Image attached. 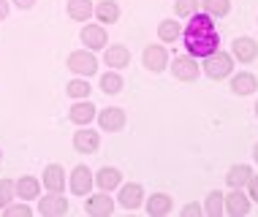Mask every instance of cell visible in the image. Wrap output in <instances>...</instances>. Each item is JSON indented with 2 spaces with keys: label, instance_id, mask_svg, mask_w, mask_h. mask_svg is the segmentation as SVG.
Wrapping results in <instances>:
<instances>
[{
  "label": "cell",
  "instance_id": "obj_1",
  "mask_svg": "<svg viewBox=\"0 0 258 217\" xmlns=\"http://www.w3.org/2000/svg\"><path fill=\"white\" fill-rule=\"evenodd\" d=\"M182 38H185V49L193 57H207V54L218 52V44H220L218 27H215L209 14H193V17H187Z\"/></svg>",
  "mask_w": 258,
  "mask_h": 217
},
{
  "label": "cell",
  "instance_id": "obj_2",
  "mask_svg": "<svg viewBox=\"0 0 258 217\" xmlns=\"http://www.w3.org/2000/svg\"><path fill=\"white\" fill-rule=\"evenodd\" d=\"M204 74L209 76V79H226L228 74H231V68H234V60H231V54H226V52H212V54H207L204 57Z\"/></svg>",
  "mask_w": 258,
  "mask_h": 217
},
{
  "label": "cell",
  "instance_id": "obj_3",
  "mask_svg": "<svg viewBox=\"0 0 258 217\" xmlns=\"http://www.w3.org/2000/svg\"><path fill=\"white\" fill-rule=\"evenodd\" d=\"M68 71L79 74V76H93L98 71V60L90 49H79V52H71L68 54Z\"/></svg>",
  "mask_w": 258,
  "mask_h": 217
},
{
  "label": "cell",
  "instance_id": "obj_4",
  "mask_svg": "<svg viewBox=\"0 0 258 217\" xmlns=\"http://www.w3.org/2000/svg\"><path fill=\"white\" fill-rule=\"evenodd\" d=\"M199 71H201V65L196 62V57H193V54H182V57H174L171 74L177 76L179 82H196V79H199Z\"/></svg>",
  "mask_w": 258,
  "mask_h": 217
},
{
  "label": "cell",
  "instance_id": "obj_5",
  "mask_svg": "<svg viewBox=\"0 0 258 217\" xmlns=\"http://www.w3.org/2000/svg\"><path fill=\"white\" fill-rule=\"evenodd\" d=\"M223 209H226L231 217H239V214H247L250 212V198L239 187H234V193L223 195Z\"/></svg>",
  "mask_w": 258,
  "mask_h": 217
},
{
  "label": "cell",
  "instance_id": "obj_6",
  "mask_svg": "<svg viewBox=\"0 0 258 217\" xmlns=\"http://www.w3.org/2000/svg\"><path fill=\"white\" fill-rule=\"evenodd\" d=\"M166 65H169V54H166L163 46H147L144 49V68L152 74H160L166 71Z\"/></svg>",
  "mask_w": 258,
  "mask_h": 217
},
{
  "label": "cell",
  "instance_id": "obj_7",
  "mask_svg": "<svg viewBox=\"0 0 258 217\" xmlns=\"http://www.w3.org/2000/svg\"><path fill=\"white\" fill-rule=\"evenodd\" d=\"M68 212V201L62 198L60 193H52L46 198L38 201V214H46V217H60Z\"/></svg>",
  "mask_w": 258,
  "mask_h": 217
},
{
  "label": "cell",
  "instance_id": "obj_8",
  "mask_svg": "<svg viewBox=\"0 0 258 217\" xmlns=\"http://www.w3.org/2000/svg\"><path fill=\"white\" fill-rule=\"evenodd\" d=\"M106 30H103V25H87L85 30H82V44H85L90 52H95V49H103L106 46Z\"/></svg>",
  "mask_w": 258,
  "mask_h": 217
},
{
  "label": "cell",
  "instance_id": "obj_9",
  "mask_svg": "<svg viewBox=\"0 0 258 217\" xmlns=\"http://www.w3.org/2000/svg\"><path fill=\"white\" fill-rule=\"evenodd\" d=\"M98 144H101V136L95 130H90V128L74 133V150L76 152H85V155H90V152L98 150Z\"/></svg>",
  "mask_w": 258,
  "mask_h": 217
},
{
  "label": "cell",
  "instance_id": "obj_10",
  "mask_svg": "<svg viewBox=\"0 0 258 217\" xmlns=\"http://www.w3.org/2000/svg\"><path fill=\"white\" fill-rule=\"evenodd\" d=\"M98 125H101L103 130H109V133L122 130V128H125V111H122V109H117V106L103 109L101 114H98Z\"/></svg>",
  "mask_w": 258,
  "mask_h": 217
},
{
  "label": "cell",
  "instance_id": "obj_11",
  "mask_svg": "<svg viewBox=\"0 0 258 217\" xmlns=\"http://www.w3.org/2000/svg\"><path fill=\"white\" fill-rule=\"evenodd\" d=\"M90 187H93V174H90V169L87 166H76L71 171V193L87 195Z\"/></svg>",
  "mask_w": 258,
  "mask_h": 217
},
{
  "label": "cell",
  "instance_id": "obj_12",
  "mask_svg": "<svg viewBox=\"0 0 258 217\" xmlns=\"http://www.w3.org/2000/svg\"><path fill=\"white\" fill-rule=\"evenodd\" d=\"M234 57L239 60V62H253L258 57V44L253 38H247V36H242V38H234Z\"/></svg>",
  "mask_w": 258,
  "mask_h": 217
},
{
  "label": "cell",
  "instance_id": "obj_13",
  "mask_svg": "<svg viewBox=\"0 0 258 217\" xmlns=\"http://www.w3.org/2000/svg\"><path fill=\"white\" fill-rule=\"evenodd\" d=\"M114 212V201L106 195V190L98 193V195H90L87 198V214H95V217H109Z\"/></svg>",
  "mask_w": 258,
  "mask_h": 217
},
{
  "label": "cell",
  "instance_id": "obj_14",
  "mask_svg": "<svg viewBox=\"0 0 258 217\" xmlns=\"http://www.w3.org/2000/svg\"><path fill=\"white\" fill-rule=\"evenodd\" d=\"M171 206H174V201H171V195H166V193H152L147 198V214H152V217L169 214Z\"/></svg>",
  "mask_w": 258,
  "mask_h": 217
},
{
  "label": "cell",
  "instance_id": "obj_15",
  "mask_svg": "<svg viewBox=\"0 0 258 217\" xmlns=\"http://www.w3.org/2000/svg\"><path fill=\"white\" fill-rule=\"evenodd\" d=\"M103 62H106L109 68H128L131 65V52L128 46H109L106 54H103Z\"/></svg>",
  "mask_w": 258,
  "mask_h": 217
},
{
  "label": "cell",
  "instance_id": "obj_16",
  "mask_svg": "<svg viewBox=\"0 0 258 217\" xmlns=\"http://www.w3.org/2000/svg\"><path fill=\"white\" fill-rule=\"evenodd\" d=\"M142 201H144V190H142V185H136V182H131V185H125L120 190V204L125 209H139Z\"/></svg>",
  "mask_w": 258,
  "mask_h": 217
},
{
  "label": "cell",
  "instance_id": "obj_17",
  "mask_svg": "<svg viewBox=\"0 0 258 217\" xmlns=\"http://www.w3.org/2000/svg\"><path fill=\"white\" fill-rule=\"evenodd\" d=\"M14 190H17V195L22 201H30V198H38L41 193V182L36 177H19V182L14 185Z\"/></svg>",
  "mask_w": 258,
  "mask_h": 217
},
{
  "label": "cell",
  "instance_id": "obj_18",
  "mask_svg": "<svg viewBox=\"0 0 258 217\" xmlns=\"http://www.w3.org/2000/svg\"><path fill=\"white\" fill-rule=\"evenodd\" d=\"M44 187L52 193H60L66 187V171L60 166H46L44 169Z\"/></svg>",
  "mask_w": 258,
  "mask_h": 217
},
{
  "label": "cell",
  "instance_id": "obj_19",
  "mask_svg": "<svg viewBox=\"0 0 258 217\" xmlns=\"http://www.w3.org/2000/svg\"><path fill=\"white\" fill-rule=\"evenodd\" d=\"M95 111H98V109H95L90 101H79V103H74V106H71L68 117H71V122H76V125H87L95 117Z\"/></svg>",
  "mask_w": 258,
  "mask_h": 217
},
{
  "label": "cell",
  "instance_id": "obj_20",
  "mask_svg": "<svg viewBox=\"0 0 258 217\" xmlns=\"http://www.w3.org/2000/svg\"><path fill=\"white\" fill-rule=\"evenodd\" d=\"M93 14L98 17L101 25H114L117 19H120V9H117L114 0H103V3H98V6L93 9Z\"/></svg>",
  "mask_w": 258,
  "mask_h": 217
},
{
  "label": "cell",
  "instance_id": "obj_21",
  "mask_svg": "<svg viewBox=\"0 0 258 217\" xmlns=\"http://www.w3.org/2000/svg\"><path fill=\"white\" fill-rule=\"evenodd\" d=\"M68 17L74 22H87L93 17V0H68Z\"/></svg>",
  "mask_w": 258,
  "mask_h": 217
},
{
  "label": "cell",
  "instance_id": "obj_22",
  "mask_svg": "<svg viewBox=\"0 0 258 217\" xmlns=\"http://www.w3.org/2000/svg\"><path fill=\"white\" fill-rule=\"evenodd\" d=\"M250 177H253V169H250V166H231L228 174H226V182L231 185V190H234V187H239V190H242V187L250 182Z\"/></svg>",
  "mask_w": 258,
  "mask_h": 217
},
{
  "label": "cell",
  "instance_id": "obj_23",
  "mask_svg": "<svg viewBox=\"0 0 258 217\" xmlns=\"http://www.w3.org/2000/svg\"><path fill=\"white\" fill-rule=\"evenodd\" d=\"M120 182H122V174L117 169H109V166H106V169H101L98 177H95V185H98L101 190H114Z\"/></svg>",
  "mask_w": 258,
  "mask_h": 217
},
{
  "label": "cell",
  "instance_id": "obj_24",
  "mask_svg": "<svg viewBox=\"0 0 258 217\" xmlns=\"http://www.w3.org/2000/svg\"><path fill=\"white\" fill-rule=\"evenodd\" d=\"M255 87H258V79L253 74H239V76H234V79H231V90L236 95H250Z\"/></svg>",
  "mask_w": 258,
  "mask_h": 217
},
{
  "label": "cell",
  "instance_id": "obj_25",
  "mask_svg": "<svg viewBox=\"0 0 258 217\" xmlns=\"http://www.w3.org/2000/svg\"><path fill=\"white\" fill-rule=\"evenodd\" d=\"M179 33H182V27H179L177 19H163V22L158 25V38L166 41V44H174V41L179 38Z\"/></svg>",
  "mask_w": 258,
  "mask_h": 217
},
{
  "label": "cell",
  "instance_id": "obj_26",
  "mask_svg": "<svg viewBox=\"0 0 258 217\" xmlns=\"http://www.w3.org/2000/svg\"><path fill=\"white\" fill-rule=\"evenodd\" d=\"M101 90H103L106 95H117V93L122 90V76L114 74V71L103 74V76H101Z\"/></svg>",
  "mask_w": 258,
  "mask_h": 217
},
{
  "label": "cell",
  "instance_id": "obj_27",
  "mask_svg": "<svg viewBox=\"0 0 258 217\" xmlns=\"http://www.w3.org/2000/svg\"><path fill=\"white\" fill-rule=\"evenodd\" d=\"M201 6L209 17H226L231 11V0H201Z\"/></svg>",
  "mask_w": 258,
  "mask_h": 217
},
{
  "label": "cell",
  "instance_id": "obj_28",
  "mask_svg": "<svg viewBox=\"0 0 258 217\" xmlns=\"http://www.w3.org/2000/svg\"><path fill=\"white\" fill-rule=\"evenodd\" d=\"M204 212H207L209 217H220V214H223V193H220V190H212V193L207 195Z\"/></svg>",
  "mask_w": 258,
  "mask_h": 217
},
{
  "label": "cell",
  "instance_id": "obj_29",
  "mask_svg": "<svg viewBox=\"0 0 258 217\" xmlns=\"http://www.w3.org/2000/svg\"><path fill=\"white\" fill-rule=\"evenodd\" d=\"M66 93L71 95V98H87L90 95V85H87L85 79H74V82H68Z\"/></svg>",
  "mask_w": 258,
  "mask_h": 217
},
{
  "label": "cell",
  "instance_id": "obj_30",
  "mask_svg": "<svg viewBox=\"0 0 258 217\" xmlns=\"http://www.w3.org/2000/svg\"><path fill=\"white\" fill-rule=\"evenodd\" d=\"M199 3L201 0H177V3H174V11H177V17H193V14H196V9H199Z\"/></svg>",
  "mask_w": 258,
  "mask_h": 217
},
{
  "label": "cell",
  "instance_id": "obj_31",
  "mask_svg": "<svg viewBox=\"0 0 258 217\" xmlns=\"http://www.w3.org/2000/svg\"><path fill=\"white\" fill-rule=\"evenodd\" d=\"M14 193H17V190H14V182L11 179H0V206H3V209L11 204Z\"/></svg>",
  "mask_w": 258,
  "mask_h": 217
},
{
  "label": "cell",
  "instance_id": "obj_32",
  "mask_svg": "<svg viewBox=\"0 0 258 217\" xmlns=\"http://www.w3.org/2000/svg\"><path fill=\"white\" fill-rule=\"evenodd\" d=\"M30 214H33V209L27 206L25 201L22 204H9L6 206V217H30Z\"/></svg>",
  "mask_w": 258,
  "mask_h": 217
},
{
  "label": "cell",
  "instance_id": "obj_33",
  "mask_svg": "<svg viewBox=\"0 0 258 217\" xmlns=\"http://www.w3.org/2000/svg\"><path fill=\"white\" fill-rule=\"evenodd\" d=\"M182 214H185V217H199V214H201V206H199V204H187V206L182 209Z\"/></svg>",
  "mask_w": 258,
  "mask_h": 217
},
{
  "label": "cell",
  "instance_id": "obj_34",
  "mask_svg": "<svg viewBox=\"0 0 258 217\" xmlns=\"http://www.w3.org/2000/svg\"><path fill=\"white\" fill-rule=\"evenodd\" d=\"M247 187H250V198H253V201H258V177H250Z\"/></svg>",
  "mask_w": 258,
  "mask_h": 217
},
{
  "label": "cell",
  "instance_id": "obj_35",
  "mask_svg": "<svg viewBox=\"0 0 258 217\" xmlns=\"http://www.w3.org/2000/svg\"><path fill=\"white\" fill-rule=\"evenodd\" d=\"M14 3H17V9H33L36 0H14Z\"/></svg>",
  "mask_w": 258,
  "mask_h": 217
},
{
  "label": "cell",
  "instance_id": "obj_36",
  "mask_svg": "<svg viewBox=\"0 0 258 217\" xmlns=\"http://www.w3.org/2000/svg\"><path fill=\"white\" fill-rule=\"evenodd\" d=\"M9 17V0H0V19Z\"/></svg>",
  "mask_w": 258,
  "mask_h": 217
},
{
  "label": "cell",
  "instance_id": "obj_37",
  "mask_svg": "<svg viewBox=\"0 0 258 217\" xmlns=\"http://www.w3.org/2000/svg\"><path fill=\"white\" fill-rule=\"evenodd\" d=\"M253 158H255V163H258V144L253 147Z\"/></svg>",
  "mask_w": 258,
  "mask_h": 217
},
{
  "label": "cell",
  "instance_id": "obj_38",
  "mask_svg": "<svg viewBox=\"0 0 258 217\" xmlns=\"http://www.w3.org/2000/svg\"><path fill=\"white\" fill-rule=\"evenodd\" d=\"M255 117H258V101H255Z\"/></svg>",
  "mask_w": 258,
  "mask_h": 217
},
{
  "label": "cell",
  "instance_id": "obj_39",
  "mask_svg": "<svg viewBox=\"0 0 258 217\" xmlns=\"http://www.w3.org/2000/svg\"><path fill=\"white\" fill-rule=\"evenodd\" d=\"M0 158H3V150H0Z\"/></svg>",
  "mask_w": 258,
  "mask_h": 217
}]
</instances>
